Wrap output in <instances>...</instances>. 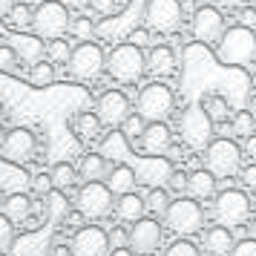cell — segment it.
<instances>
[{
	"label": "cell",
	"mask_w": 256,
	"mask_h": 256,
	"mask_svg": "<svg viewBox=\"0 0 256 256\" xmlns=\"http://www.w3.org/2000/svg\"><path fill=\"white\" fill-rule=\"evenodd\" d=\"M112 173L110 167V158H104L101 152H90L81 158V167H78V176H81L84 184H92V182H106V176Z\"/></svg>",
	"instance_id": "cell-20"
},
{
	"label": "cell",
	"mask_w": 256,
	"mask_h": 256,
	"mask_svg": "<svg viewBox=\"0 0 256 256\" xmlns=\"http://www.w3.org/2000/svg\"><path fill=\"white\" fill-rule=\"evenodd\" d=\"M70 32L75 38H81V44H86V40H90V35L95 32V26H92V20H90V18H78V20H72Z\"/></svg>",
	"instance_id": "cell-41"
},
{
	"label": "cell",
	"mask_w": 256,
	"mask_h": 256,
	"mask_svg": "<svg viewBox=\"0 0 256 256\" xmlns=\"http://www.w3.org/2000/svg\"><path fill=\"white\" fill-rule=\"evenodd\" d=\"M12 242H14V224L0 213V254H3V250H9Z\"/></svg>",
	"instance_id": "cell-40"
},
{
	"label": "cell",
	"mask_w": 256,
	"mask_h": 256,
	"mask_svg": "<svg viewBox=\"0 0 256 256\" xmlns=\"http://www.w3.org/2000/svg\"><path fill=\"white\" fill-rule=\"evenodd\" d=\"M110 256H136V254H132L130 248H112V254Z\"/></svg>",
	"instance_id": "cell-52"
},
{
	"label": "cell",
	"mask_w": 256,
	"mask_h": 256,
	"mask_svg": "<svg viewBox=\"0 0 256 256\" xmlns=\"http://www.w3.org/2000/svg\"><path fill=\"white\" fill-rule=\"evenodd\" d=\"M32 190H35L38 196H44V198H46L49 193L55 190V184H52V176H49V173L35 176V178H32Z\"/></svg>",
	"instance_id": "cell-42"
},
{
	"label": "cell",
	"mask_w": 256,
	"mask_h": 256,
	"mask_svg": "<svg viewBox=\"0 0 256 256\" xmlns=\"http://www.w3.org/2000/svg\"><path fill=\"white\" fill-rule=\"evenodd\" d=\"M233 248H236V242H233L230 228L213 224V228H208V230H204V250H208L210 256H224V254H233Z\"/></svg>",
	"instance_id": "cell-22"
},
{
	"label": "cell",
	"mask_w": 256,
	"mask_h": 256,
	"mask_svg": "<svg viewBox=\"0 0 256 256\" xmlns=\"http://www.w3.org/2000/svg\"><path fill=\"white\" fill-rule=\"evenodd\" d=\"M239 26H248V29H254V26H256V9H254V6L239 9Z\"/></svg>",
	"instance_id": "cell-47"
},
{
	"label": "cell",
	"mask_w": 256,
	"mask_h": 256,
	"mask_svg": "<svg viewBox=\"0 0 256 256\" xmlns=\"http://www.w3.org/2000/svg\"><path fill=\"white\" fill-rule=\"evenodd\" d=\"M242 147L230 138H213L204 150V167L216 178H230L242 173Z\"/></svg>",
	"instance_id": "cell-3"
},
{
	"label": "cell",
	"mask_w": 256,
	"mask_h": 256,
	"mask_svg": "<svg viewBox=\"0 0 256 256\" xmlns=\"http://www.w3.org/2000/svg\"><path fill=\"white\" fill-rule=\"evenodd\" d=\"M60 3H64V6H66V9H72V6H84V3H86V0H60Z\"/></svg>",
	"instance_id": "cell-55"
},
{
	"label": "cell",
	"mask_w": 256,
	"mask_h": 256,
	"mask_svg": "<svg viewBox=\"0 0 256 256\" xmlns=\"http://www.w3.org/2000/svg\"><path fill=\"white\" fill-rule=\"evenodd\" d=\"M32 3H38V6H40V3H46V0H32Z\"/></svg>",
	"instance_id": "cell-58"
},
{
	"label": "cell",
	"mask_w": 256,
	"mask_h": 256,
	"mask_svg": "<svg viewBox=\"0 0 256 256\" xmlns=\"http://www.w3.org/2000/svg\"><path fill=\"white\" fill-rule=\"evenodd\" d=\"M35 152H38V138H35V132L26 130V127L9 130L6 132V141L0 144V156L12 164H26Z\"/></svg>",
	"instance_id": "cell-16"
},
{
	"label": "cell",
	"mask_w": 256,
	"mask_h": 256,
	"mask_svg": "<svg viewBox=\"0 0 256 256\" xmlns=\"http://www.w3.org/2000/svg\"><path fill=\"white\" fill-rule=\"evenodd\" d=\"M3 141H6V130L0 127V144H3Z\"/></svg>",
	"instance_id": "cell-56"
},
{
	"label": "cell",
	"mask_w": 256,
	"mask_h": 256,
	"mask_svg": "<svg viewBox=\"0 0 256 256\" xmlns=\"http://www.w3.org/2000/svg\"><path fill=\"white\" fill-rule=\"evenodd\" d=\"M12 46H14V52H18V58L20 60H26V64H40L44 60V55H46V46H44V40L38 35H18L12 40Z\"/></svg>",
	"instance_id": "cell-24"
},
{
	"label": "cell",
	"mask_w": 256,
	"mask_h": 256,
	"mask_svg": "<svg viewBox=\"0 0 256 256\" xmlns=\"http://www.w3.org/2000/svg\"><path fill=\"white\" fill-rule=\"evenodd\" d=\"M144 202H147V210L156 213L158 219H164L167 210H170V204H173V198H170V193H167V187H150L147 196H144Z\"/></svg>",
	"instance_id": "cell-30"
},
{
	"label": "cell",
	"mask_w": 256,
	"mask_h": 256,
	"mask_svg": "<svg viewBox=\"0 0 256 256\" xmlns=\"http://www.w3.org/2000/svg\"><path fill=\"white\" fill-rule=\"evenodd\" d=\"M90 6H92L95 14H104V18H110V14H116L118 0H90Z\"/></svg>",
	"instance_id": "cell-43"
},
{
	"label": "cell",
	"mask_w": 256,
	"mask_h": 256,
	"mask_svg": "<svg viewBox=\"0 0 256 256\" xmlns=\"http://www.w3.org/2000/svg\"><path fill=\"white\" fill-rule=\"evenodd\" d=\"M49 176H52V184H55V190H60V193H66L70 187H75V184H78V178H81V176H78V170H75L70 162H58L55 167H52V173H49Z\"/></svg>",
	"instance_id": "cell-28"
},
{
	"label": "cell",
	"mask_w": 256,
	"mask_h": 256,
	"mask_svg": "<svg viewBox=\"0 0 256 256\" xmlns=\"http://www.w3.org/2000/svg\"><path fill=\"white\" fill-rule=\"evenodd\" d=\"M216 58L228 66H250L256 64V32L248 26H230L216 44Z\"/></svg>",
	"instance_id": "cell-1"
},
{
	"label": "cell",
	"mask_w": 256,
	"mask_h": 256,
	"mask_svg": "<svg viewBox=\"0 0 256 256\" xmlns=\"http://www.w3.org/2000/svg\"><path fill=\"white\" fill-rule=\"evenodd\" d=\"M144 26L158 35H170L182 26V3L178 0H147Z\"/></svg>",
	"instance_id": "cell-11"
},
{
	"label": "cell",
	"mask_w": 256,
	"mask_h": 256,
	"mask_svg": "<svg viewBox=\"0 0 256 256\" xmlns=\"http://www.w3.org/2000/svg\"><path fill=\"white\" fill-rule=\"evenodd\" d=\"M164 224H167V230H173L176 236L184 239V236H193V233L202 230L204 213H202L196 198H176L167 210V216H164Z\"/></svg>",
	"instance_id": "cell-9"
},
{
	"label": "cell",
	"mask_w": 256,
	"mask_h": 256,
	"mask_svg": "<svg viewBox=\"0 0 256 256\" xmlns=\"http://www.w3.org/2000/svg\"><path fill=\"white\" fill-rule=\"evenodd\" d=\"M18 6L14 0H0V18H9L12 14V9Z\"/></svg>",
	"instance_id": "cell-51"
},
{
	"label": "cell",
	"mask_w": 256,
	"mask_h": 256,
	"mask_svg": "<svg viewBox=\"0 0 256 256\" xmlns=\"http://www.w3.org/2000/svg\"><path fill=\"white\" fill-rule=\"evenodd\" d=\"M110 190H112V196H127V193H136V184H138V176H136V167H130V164H116L112 167V173L106 176L104 182Z\"/></svg>",
	"instance_id": "cell-19"
},
{
	"label": "cell",
	"mask_w": 256,
	"mask_h": 256,
	"mask_svg": "<svg viewBox=\"0 0 256 256\" xmlns=\"http://www.w3.org/2000/svg\"><path fill=\"white\" fill-rule=\"evenodd\" d=\"M130 250L132 254H141V256H152L158 248H162V239H164V228L158 219H144L136 222L130 228Z\"/></svg>",
	"instance_id": "cell-15"
},
{
	"label": "cell",
	"mask_w": 256,
	"mask_h": 256,
	"mask_svg": "<svg viewBox=\"0 0 256 256\" xmlns=\"http://www.w3.org/2000/svg\"><path fill=\"white\" fill-rule=\"evenodd\" d=\"M3 112H6V110H3V104H0V121H3Z\"/></svg>",
	"instance_id": "cell-57"
},
{
	"label": "cell",
	"mask_w": 256,
	"mask_h": 256,
	"mask_svg": "<svg viewBox=\"0 0 256 256\" xmlns=\"http://www.w3.org/2000/svg\"><path fill=\"white\" fill-rule=\"evenodd\" d=\"M248 112L256 118V95H250V98H248Z\"/></svg>",
	"instance_id": "cell-54"
},
{
	"label": "cell",
	"mask_w": 256,
	"mask_h": 256,
	"mask_svg": "<svg viewBox=\"0 0 256 256\" xmlns=\"http://www.w3.org/2000/svg\"><path fill=\"white\" fill-rule=\"evenodd\" d=\"M95 112H98V118H101L104 127L121 130L124 127V121L132 116V104H130V98L121 92V90H106V92L98 98Z\"/></svg>",
	"instance_id": "cell-14"
},
{
	"label": "cell",
	"mask_w": 256,
	"mask_h": 256,
	"mask_svg": "<svg viewBox=\"0 0 256 256\" xmlns=\"http://www.w3.org/2000/svg\"><path fill=\"white\" fill-rule=\"evenodd\" d=\"M147 70V55L132 44H118L110 55H106V72L121 84L138 81Z\"/></svg>",
	"instance_id": "cell-5"
},
{
	"label": "cell",
	"mask_w": 256,
	"mask_h": 256,
	"mask_svg": "<svg viewBox=\"0 0 256 256\" xmlns=\"http://www.w3.org/2000/svg\"><path fill=\"white\" fill-rule=\"evenodd\" d=\"M187 193L190 198H196V202H208V198H216V176L210 173L208 167H202V170H193L190 173V182H187Z\"/></svg>",
	"instance_id": "cell-21"
},
{
	"label": "cell",
	"mask_w": 256,
	"mask_h": 256,
	"mask_svg": "<svg viewBox=\"0 0 256 256\" xmlns=\"http://www.w3.org/2000/svg\"><path fill=\"white\" fill-rule=\"evenodd\" d=\"M112 198L116 196H112V190L104 182H92V184H81V190L75 193V208H78V213L84 219L98 222L116 210Z\"/></svg>",
	"instance_id": "cell-7"
},
{
	"label": "cell",
	"mask_w": 256,
	"mask_h": 256,
	"mask_svg": "<svg viewBox=\"0 0 256 256\" xmlns=\"http://www.w3.org/2000/svg\"><path fill=\"white\" fill-rule=\"evenodd\" d=\"M66 70H70V75L78 78V81H95V78L106 70L104 49L98 46V44H92V40L78 44V46L72 49V58H70V64H66Z\"/></svg>",
	"instance_id": "cell-10"
},
{
	"label": "cell",
	"mask_w": 256,
	"mask_h": 256,
	"mask_svg": "<svg viewBox=\"0 0 256 256\" xmlns=\"http://www.w3.org/2000/svg\"><path fill=\"white\" fill-rule=\"evenodd\" d=\"M202 3H208V0H202Z\"/></svg>",
	"instance_id": "cell-61"
},
{
	"label": "cell",
	"mask_w": 256,
	"mask_h": 256,
	"mask_svg": "<svg viewBox=\"0 0 256 256\" xmlns=\"http://www.w3.org/2000/svg\"><path fill=\"white\" fill-rule=\"evenodd\" d=\"M147 70L152 75H170L176 70V52L167 44H158V46L150 49V55H147Z\"/></svg>",
	"instance_id": "cell-26"
},
{
	"label": "cell",
	"mask_w": 256,
	"mask_h": 256,
	"mask_svg": "<svg viewBox=\"0 0 256 256\" xmlns=\"http://www.w3.org/2000/svg\"><path fill=\"white\" fill-rule=\"evenodd\" d=\"M213 216L222 228H239L250 216V198L244 190H222L213 198Z\"/></svg>",
	"instance_id": "cell-8"
},
{
	"label": "cell",
	"mask_w": 256,
	"mask_h": 256,
	"mask_svg": "<svg viewBox=\"0 0 256 256\" xmlns=\"http://www.w3.org/2000/svg\"><path fill=\"white\" fill-rule=\"evenodd\" d=\"M239 178H242V184H244V187L256 190V164H250V167H242Z\"/></svg>",
	"instance_id": "cell-48"
},
{
	"label": "cell",
	"mask_w": 256,
	"mask_h": 256,
	"mask_svg": "<svg viewBox=\"0 0 256 256\" xmlns=\"http://www.w3.org/2000/svg\"><path fill=\"white\" fill-rule=\"evenodd\" d=\"M72 49H75V46H70V44H66L64 38H58V40H49V46H46V58H49V64H70Z\"/></svg>",
	"instance_id": "cell-33"
},
{
	"label": "cell",
	"mask_w": 256,
	"mask_h": 256,
	"mask_svg": "<svg viewBox=\"0 0 256 256\" xmlns=\"http://www.w3.org/2000/svg\"><path fill=\"white\" fill-rule=\"evenodd\" d=\"M9 24L14 26V29H26V26L35 24V9L29 6V3H18L12 9V14H9Z\"/></svg>",
	"instance_id": "cell-35"
},
{
	"label": "cell",
	"mask_w": 256,
	"mask_h": 256,
	"mask_svg": "<svg viewBox=\"0 0 256 256\" xmlns=\"http://www.w3.org/2000/svg\"><path fill=\"white\" fill-rule=\"evenodd\" d=\"M52 81H55V64L40 60V64H35V66L29 70V84H32V86H38V90L52 86Z\"/></svg>",
	"instance_id": "cell-31"
},
{
	"label": "cell",
	"mask_w": 256,
	"mask_h": 256,
	"mask_svg": "<svg viewBox=\"0 0 256 256\" xmlns=\"http://www.w3.org/2000/svg\"><path fill=\"white\" fill-rule=\"evenodd\" d=\"M213 118L204 112L202 104L187 106L184 112L178 116V136L190 150H208L210 141H213Z\"/></svg>",
	"instance_id": "cell-2"
},
{
	"label": "cell",
	"mask_w": 256,
	"mask_h": 256,
	"mask_svg": "<svg viewBox=\"0 0 256 256\" xmlns=\"http://www.w3.org/2000/svg\"><path fill=\"white\" fill-rule=\"evenodd\" d=\"M101 156H104V158H112V162H124V158L130 156V141L124 138L121 130L112 132L110 138H104V144H101Z\"/></svg>",
	"instance_id": "cell-29"
},
{
	"label": "cell",
	"mask_w": 256,
	"mask_h": 256,
	"mask_svg": "<svg viewBox=\"0 0 256 256\" xmlns=\"http://www.w3.org/2000/svg\"><path fill=\"white\" fill-rule=\"evenodd\" d=\"M190 32H193V38H196L198 44H219L222 35H224L228 29H224V18H222L219 9L210 6V3H204V6H198L196 12H193Z\"/></svg>",
	"instance_id": "cell-12"
},
{
	"label": "cell",
	"mask_w": 256,
	"mask_h": 256,
	"mask_svg": "<svg viewBox=\"0 0 256 256\" xmlns=\"http://www.w3.org/2000/svg\"><path fill=\"white\" fill-rule=\"evenodd\" d=\"M46 202H49V213L55 216V219H64L66 213H70V204H66V196L60 193V190H52L46 196Z\"/></svg>",
	"instance_id": "cell-37"
},
{
	"label": "cell",
	"mask_w": 256,
	"mask_h": 256,
	"mask_svg": "<svg viewBox=\"0 0 256 256\" xmlns=\"http://www.w3.org/2000/svg\"><path fill=\"white\" fill-rule=\"evenodd\" d=\"M18 52H14L12 44H6V46H0V72H14L18 70Z\"/></svg>",
	"instance_id": "cell-39"
},
{
	"label": "cell",
	"mask_w": 256,
	"mask_h": 256,
	"mask_svg": "<svg viewBox=\"0 0 256 256\" xmlns=\"http://www.w3.org/2000/svg\"><path fill=\"white\" fill-rule=\"evenodd\" d=\"M141 150L147 152L150 158H164L167 152L173 150V130L167 127L164 121L147 124L144 136H141Z\"/></svg>",
	"instance_id": "cell-17"
},
{
	"label": "cell",
	"mask_w": 256,
	"mask_h": 256,
	"mask_svg": "<svg viewBox=\"0 0 256 256\" xmlns=\"http://www.w3.org/2000/svg\"><path fill=\"white\" fill-rule=\"evenodd\" d=\"M101 130H104V124H101L98 112H81V116L75 118V132H78V138H84V141L101 138Z\"/></svg>",
	"instance_id": "cell-27"
},
{
	"label": "cell",
	"mask_w": 256,
	"mask_h": 256,
	"mask_svg": "<svg viewBox=\"0 0 256 256\" xmlns=\"http://www.w3.org/2000/svg\"><path fill=\"white\" fill-rule=\"evenodd\" d=\"M110 242H116V248H127L130 244V233H124V228H116L110 233Z\"/></svg>",
	"instance_id": "cell-49"
},
{
	"label": "cell",
	"mask_w": 256,
	"mask_h": 256,
	"mask_svg": "<svg viewBox=\"0 0 256 256\" xmlns=\"http://www.w3.org/2000/svg\"><path fill=\"white\" fill-rule=\"evenodd\" d=\"M144 130H147V121H144V118H141L138 112H132V116H130L127 121H124V127H121V132H124V138H127L130 144H132L136 138L141 141V136H144Z\"/></svg>",
	"instance_id": "cell-36"
},
{
	"label": "cell",
	"mask_w": 256,
	"mask_h": 256,
	"mask_svg": "<svg viewBox=\"0 0 256 256\" xmlns=\"http://www.w3.org/2000/svg\"><path fill=\"white\" fill-rule=\"evenodd\" d=\"M230 256H256V239H242V242H236Z\"/></svg>",
	"instance_id": "cell-45"
},
{
	"label": "cell",
	"mask_w": 256,
	"mask_h": 256,
	"mask_svg": "<svg viewBox=\"0 0 256 256\" xmlns=\"http://www.w3.org/2000/svg\"><path fill=\"white\" fill-rule=\"evenodd\" d=\"M127 44H132V46H138V49L147 46V44H150V29H132Z\"/></svg>",
	"instance_id": "cell-46"
},
{
	"label": "cell",
	"mask_w": 256,
	"mask_h": 256,
	"mask_svg": "<svg viewBox=\"0 0 256 256\" xmlns=\"http://www.w3.org/2000/svg\"><path fill=\"white\" fill-rule=\"evenodd\" d=\"M164 256H202V254H198V248L190 242V239H176V242L167 248Z\"/></svg>",
	"instance_id": "cell-38"
},
{
	"label": "cell",
	"mask_w": 256,
	"mask_h": 256,
	"mask_svg": "<svg viewBox=\"0 0 256 256\" xmlns=\"http://www.w3.org/2000/svg\"><path fill=\"white\" fill-rule=\"evenodd\" d=\"M173 106H176L173 90H170L167 84H162V81H152L138 92L136 112H138L147 124H158V121H164V118L173 112Z\"/></svg>",
	"instance_id": "cell-4"
},
{
	"label": "cell",
	"mask_w": 256,
	"mask_h": 256,
	"mask_svg": "<svg viewBox=\"0 0 256 256\" xmlns=\"http://www.w3.org/2000/svg\"><path fill=\"white\" fill-rule=\"evenodd\" d=\"M72 26V18H70V9L60 3V0H46V3H40L35 6V29L38 38H46V40H58L70 32Z\"/></svg>",
	"instance_id": "cell-6"
},
{
	"label": "cell",
	"mask_w": 256,
	"mask_h": 256,
	"mask_svg": "<svg viewBox=\"0 0 256 256\" xmlns=\"http://www.w3.org/2000/svg\"><path fill=\"white\" fill-rule=\"evenodd\" d=\"M248 3H250V6H256V0H248Z\"/></svg>",
	"instance_id": "cell-60"
},
{
	"label": "cell",
	"mask_w": 256,
	"mask_h": 256,
	"mask_svg": "<svg viewBox=\"0 0 256 256\" xmlns=\"http://www.w3.org/2000/svg\"><path fill=\"white\" fill-rule=\"evenodd\" d=\"M242 152H244V156H250V158H256V136H250V138H244Z\"/></svg>",
	"instance_id": "cell-50"
},
{
	"label": "cell",
	"mask_w": 256,
	"mask_h": 256,
	"mask_svg": "<svg viewBox=\"0 0 256 256\" xmlns=\"http://www.w3.org/2000/svg\"><path fill=\"white\" fill-rule=\"evenodd\" d=\"M248 239H256V216L248 222Z\"/></svg>",
	"instance_id": "cell-53"
},
{
	"label": "cell",
	"mask_w": 256,
	"mask_h": 256,
	"mask_svg": "<svg viewBox=\"0 0 256 256\" xmlns=\"http://www.w3.org/2000/svg\"><path fill=\"white\" fill-rule=\"evenodd\" d=\"M187 182H190V173H182V170H173V176H170V190H176V193H182V190H187Z\"/></svg>",
	"instance_id": "cell-44"
},
{
	"label": "cell",
	"mask_w": 256,
	"mask_h": 256,
	"mask_svg": "<svg viewBox=\"0 0 256 256\" xmlns=\"http://www.w3.org/2000/svg\"><path fill=\"white\" fill-rule=\"evenodd\" d=\"M254 121L256 118L248 112V110H242V112H236L230 121V130H233V136H239V138H250L254 136Z\"/></svg>",
	"instance_id": "cell-34"
},
{
	"label": "cell",
	"mask_w": 256,
	"mask_h": 256,
	"mask_svg": "<svg viewBox=\"0 0 256 256\" xmlns=\"http://www.w3.org/2000/svg\"><path fill=\"white\" fill-rule=\"evenodd\" d=\"M144 213H147V202L138 193H127V196L116 198V216L121 222H132L136 224V222L144 219Z\"/></svg>",
	"instance_id": "cell-23"
},
{
	"label": "cell",
	"mask_w": 256,
	"mask_h": 256,
	"mask_svg": "<svg viewBox=\"0 0 256 256\" xmlns=\"http://www.w3.org/2000/svg\"><path fill=\"white\" fill-rule=\"evenodd\" d=\"M118 3H132V0H118Z\"/></svg>",
	"instance_id": "cell-59"
},
{
	"label": "cell",
	"mask_w": 256,
	"mask_h": 256,
	"mask_svg": "<svg viewBox=\"0 0 256 256\" xmlns=\"http://www.w3.org/2000/svg\"><path fill=\"white\" fill-rule=\"evenodd\" d=\"M0 213L12 224H20V222H26L32 216V198L26 196V193H12V196L3 198V210Z\"/></svg>",
	"instance_id": "cell-25"
},
{
	"label": "cell",
	"mask_w": 256,
	"mask_h": 256,
	"mask_svg": "<svg viewBox=\"0 0 256 256\" xmlns=\"http://www.w3.org/2000/svg\"><path fill=\"white\" fill-rule=\"evenodd\" d=\"M136 176H138L141 184L147 187H162L170 182V176H173V164L167 162V158H141L136 164Z\"/></svg>",
	"instance_id": "cell-18"
},
{
	"label": "cell",
	"mask_w": 256,
	"mask_h": 256,
	"mask_svg": "<svg viewBox=\"0 0 256 256\" xmlns=\"http://www.w3.org/2000/svg\"><path fill=\"white\" fill-rule=\"evenodd\" d=\"M202 106H204V112L213 118V124L228 121V116H230V106H228V101H224L222 95H208V98L202 101Z\"/></svg>",
	"instance_id": "cell-32"
},
{
	"label": "cell",
	"mask_w": 256,
	"mask_h": 256,
	"mask_svg": "<svg viewBox=\"0 0 256 256\" xmlns=\"http://www.w3.org/2000/svg\"><path fill=\"white\" fill-rule=\"evenodd\" d=\"M110 233L104 228H98V224H84L75 230L70 242V250L72 256H110Z\"/></svg>",
	"instance_id": "cell-13"
}]
</instances>
